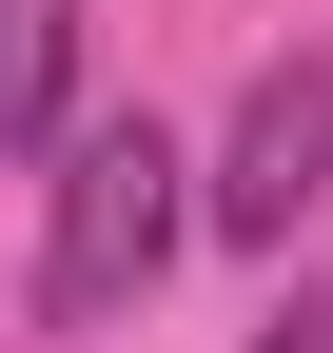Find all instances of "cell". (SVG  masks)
<instances>
[{
  "label": "cell",
  "mask_w": 333,
  "mask_h": 353,
  "mask_svg": "<svg viewBox=\"0 0 333 353\" xmlns=\"http://www.w3.org/2000/svg\"><path fill=\"white\" fill-rule=\"evenodd\" d=\"M314 196H333V59H255V99H235V138H216V176H196V216H216L235 255H275Z\"/></svg>",
  "instance_id": "obj_2"
},
{
  "label": "cell",
  "mask_w": 333,
  "mask_h": 353,
  "mask_svg": "<svg viewBox=\"0 0 333 353\" xmlns=\"http://www.w3.org/2000/svg\"><path fill=\"white\" fill-rule=\"evenodd\" d=\"M78 118V0H0V138Z\"/></svg>",
  "instance_id": "obj_3"
},
{
  "label": "cell",
  "mask_w": 333,
  "mask_h": 353,
  "mask_svg": "<svg viewBox=\"0 0 333 353\" xmlns=\"http://www.w3.org/2000/svg\"><path fill=\"white\" fill-rule=\"evenodd\" d=\"M255 353H333V314H314V294H294V314H275V334H255Z\"/></svg>",
  "instance_id": "obj_4"
},
{
  "label": "cell",
  "mask_w": 333,
  "mask_h": 353,
  "mask_svg": "<svg viewBox=\"0 0 333 353\" xmlns=\"http://www.w3.org/2000/svg\"><path fill=\"white\" fill-rule=\"evenodd\" d=\"M177 138H157V118H78V138H59V236H39V314H78V334H98V314H138V294H157V255H177Z\"/></svg>",
  "instance_id": "obj_1"
}]
</instances>
